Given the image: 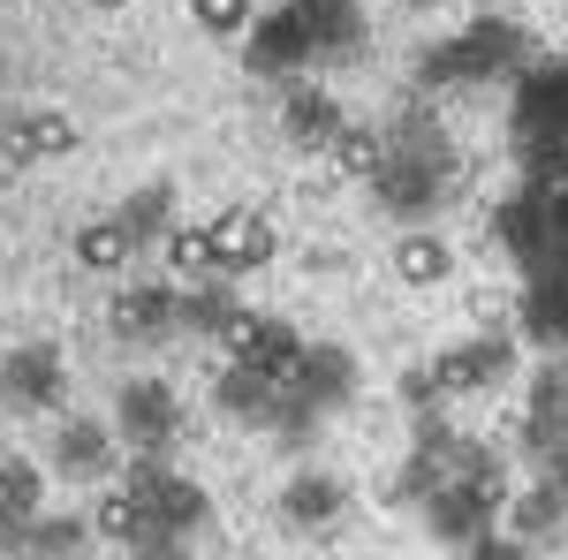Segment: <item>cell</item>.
Masks as SVG:
<instances>
[{
  "label": "cell",
  "instance_id": "ffe728a7",
  "mask_svg": "<svg viewBox=\"0 0 568 560\" xmlns=\"http://www.w3.org/2000/svg\"><path fill=\"white\" fill-rule=\"evenodd\" d=\"M91 538H106V546H144V538H152V508L136 500L130 485H106L99 508H91Z\"/></svg>",
  "mask_w": 568,
  "mask_h": 560
},
{
  "label": "cell",
  "instance_id": "277c9868",
  "mask_svg": "<svg viewBox=\"0 0 568 560\" xmlns=\"http://www.w3.org/2000/svg\"><path fill=\"white\" fill-rule=\"evenodd\" d=\"M114 417H122V431H130V447H144V455H175V431H182L175 387H160V379H130V387L114 394Z\"/></svg>",
  "mask_w": 568,
  "mask_h": 560
},
{
  "label": "cell",
  "instance_id": "f546056e",
  "mask_svg": "<svg viewBox=\"0 0 568 560\" xmlns=\"http://www.w3.org/2000/svg\"><path fill=\"white\" fill-rule=\"evenodd\" d=\"M168 265L182 281H205L213 273V251H205V227H168Z\"/></svg>",
  "mask_w": 568,
  "mask_h": 560
},
{
  "label": "cell",
  "instance_id": "5bb4252c",
  "mask_svg": "<svg viewBox=\"0 0 568 560\" xmlns=\"http://www.w3.org/2000/svg\"><path fill=\"white\" fill-rule=\"evenodd\" d=\"M235 364H251L258 379H273V387H288L296 379V364H304V334L296 326H273V318H251V334L227 348Z\"/></svg>",
  "mask_w": 568,
  "mask_h": 560
},
{
  "label": "cell",
  "instance_id": "7a4b0ae2",
  "mask_svg": "<svg viewBox=\"0 0 568 560\" xmlns=\"http://www.w3.org/2000/svg\"><path fill=\"white\" fill-rule=\"evenodd\" d=\"M508 69H524V31L516 23H500V16H478L463 39L433 45L425 61H417V84H485V77H508Z\"/></svg>",
  "mask_w": 568,
  "mask_h": 560
},
{
  "label": "cell",
  "instance_id": "7402d4cb",
  "mask_svg": "<svg viewBox=\"0 0 568 560\" xmlns=\"http://www.w3.org/2000/svg\"><path fill=\"white\" fill-rule=\"evenodd\" d=\"M130 258H136V235L122 227V220H91V227H77V265H91V273H122Z\"/></svg>",
  "mask_w": 568,
  "mask_h": 560
},
{
  "label": "cell",
  "instance_id": "4fadbf2b",
  "mask_svg": "<svg viewBox=\"0 0 568 560\" xmlns=\"http://www.w3.org/2000/svg\"><path fill=\"white\" fill-rule=\"evenodd\" d=\"M0 152H8V167H31V160H69L77 152V122L69 114H16L8 130H0Z\"/></svg>",
  "mask_w": 568,
  "mask_h": 560
},
{
  "label": "cell",
  "instance_id": "44dd1931",
  "mask_svg": "<svg viewBox=\"0 0 568 560\" xmlns=\"http://www.w3.org/2000/svg\"><path fill=\"white\" fill-rule=\"evenodd\" d=\"M394 273H402L409 288H439V281L455 273V251H447L439 235H425V227H409V235L394 243Z\"/></svg>",
  "mask_w": 568,
  "mask_h": 560
},
{
  "label": "cell",
  "instance_id": "ac0fdd59",
  "mask_svg": "<svg viewBox=\"0 0 568 560\" xmlns=\"http://www.w3.org/2000/svg\"><path fill=\"white\" fill-rule=\"evenodd\" d=\"M281 122H288V136H296V144L326 152V144H334V130H342V106H334V91H318V84H288Z\"/></svg>",
  "mask_w": 568,
  "mask_h": 560
},
{
  "label": "cell",
  "instance_id": "cb8c5ba5",
  "mask_svg": "<svg viewBox=\"0 0 568 560\" xmlns=\"http://www.w3.org/2000/svg\"><path fill=\"white\" fill-rule=\"evenodd\" d=\"M326 152H334V167L349 174V182H372V174H379V160H387V136L364 130V122H342Z\"/></svg>",
  "mask_w": 568,
  "mask_h": 560
},
{
  "label": "cell",
  "instance_id": "9c48e42d",
  "mask_svg": "<svg viewBox=\"0 0 568 560\" xmlns=\"http://www.w3.org/2000/svg\"><path fill=\"white\" fill-rule=\"evenodd\" d=\"M175 288H160V281H144V288H122V296L106 303V326H114V342H160V334H175L182 310H175Z\"/></svg>",
  "mask_w": 568,
  "mask_h": 560
},
{
  "label": "cell",
  "instance_id": "d590c367",
  "mask_svg": "<svg viewBox=\"0 0 568 560\" xmlns=\"http://www.w3.org/2000/svg\"><path fill=\"white\" fill-rule=\"evenodd\" d=\"M84 8H99V16H114V8H122V0H84Z\"/></svg>",
  "mask_w": 568,
  "mask_h": 560
},
{
  "label": "cell",
  "instance_id": "7c38bea8",
  "mask_svg": "<svg viewBox=\"0 0 568 560\" xmlns=\"http://www.w3.org/2000/svg\"><path fill=\"white\" fill-rule=\"evenodd\" d=\"M417 508H425V522H433L439 546H470V538H485V530H493V508H485L470 485H455V477H447V485H433Z\"/></svg>",
  "mask_w": 568,
  "mask_h": 560
},
{
  "label": "cell",
  "instance_id": "9a60e30c",
  "mask_svg": "<svg viewBox=\"0 0 568 560\" xmlns=\"http://www.w3.org/2000/svg\"><path fill=\"white\" fill-rule=\"evenodd\" d=\"M296 16H304V31H311V61H349L356 45H364L356 0H296Z\"/></svg>",
  "mask_w": 568,
  "mask_h": 560
},
{
  "label": "cell",
  "instance_id": "6da1fadb",
  "mask_svg": "<svg viewBox=\"0 0 568 560\" xmlns=\"http://www.w3.org/2000/svg\"><path fill=\"white\" fill-rule=\"evenodd\" d=\"M447 174H455V160H447V136L425 130V122H402V130L387 136V160H379V205H387L394 220H425L447 197Z\"/></svg>",
  "mask_w": 568,
  "mask_h": 560
},
{
  "label": "cell",
  "instance_id": "8fae6325",
  "mask_svg": "<svg viewBox=\"0 0 568 560\" xmlns=\"http://www.w3.org/2000/svg\"><path fill=\"white\" fill-rule=\"evenodd\" d=\"M568 136V61L554 69H524V91H516V136Z\"/></svg>",
  "mask_w": 568,
  "mask_h": 560
},
{
  "label": "cell",
  "instance_id": "603a6c76",
  "mask_svg": "<svg viewBox=\"0 0 568 560\" xmlns=\"http://www.w3.org/2000/svg\"><path fill=\"white\" fill-rule=\"evenodd\" d=\"M524 144V190H538V197H554V190H568V136H516Z\"/></svg>",
  "mask_w": 568,
  "mask_h": 560
},
{
  "label": "cell",
  "instance_id": "d6986e66",
  "mask_svg": "<svg viewBox=\"0 0 568 560\" xmlns=\"http://www.w3.org/2000/svg\"><path fill=\"white\" fill-rule=\"evenodd\" d=\"M500 516H508V538L538 546V538H554V530L568 522V500L554 492V485H524V492H508V500H500Z\"/></svg>",
  "mask_w": 568,
  "mask_h": 560
},
{
  "label": "cell",
  "instance_id": "74e56055",
  "mask_svg": "<svg viewBox=\"0 0 568 560\" xmlns=\"http://www.w3.org/2000/svg\"><path fill=\"white\" fill-rule=\"evenodd\" d=\"M561 348H568V326H561Z\"/></svg>",
  "mask_w": 568,
  "mask_h": 560
},
{
  "label": "cell",
  "instance_id": "e575fe53",
  "mask_svg": "<svg viewBox=\"0 0 568 560\" xmlns=\"http://www.w3.org/2000/svg\"><path fill=\"white\" fill-rule=\"evenodd\" d=\"M130 560H190V546H175V538H144Z\"/></svg>",
  "mask_w": 568,
  "mask_h": 560
},
{
  "label": "cell",
  "instance_id": "1f68e13d",
  "mask_svg": "<svg viewBox=\"0 0 568 560\" xmlns=\"http://www.w3.org/2000/svg\"><path fill=\"white\" fill-rule=\"evenodd\" d=\"M463 560H530V546H524V538H508V530H485V538L463 546Z\"/></svg>",
  "mask_w": 568,
  "mask_h": 560
},
{
  "label": "cell",
  "instance_id": "30bf717a",
  "mask_svg": "<svg viewBox=\"0 0 568 560\" xmlns=\"http://www.w3.org/2000/svg\"><path fill=\"white\" fill-rule=\"evenodd\" d=\"M53 470L69 477V485H99V477H114V431L91 425V417H69V425L53 431Z\"/></svg>",
  "mask_w": 568,
  "mask_h": 560
},
{
  "label": "cell",
  "instance_id": "2e32d148",
  "mask_svg": "<svg viewBox=\"0 0 568 560\" xmlns=\"http://www.w3.org/2000/svg\"><path fill=\"white\" fill-rule=\"evenodd\" d=\"M493 243H500L516 265L538 273V258H546V197H538V190H516V197L493 213Z\"/></svg>",
  "mask_w": 568,
  "mask_h": 560
},
{
  "label": "cell",
  "instance_id": "83f0119b",
  "mask_svg": "<svg viewBox=\"0 0 568 560\" xmlns=\"http://www.w3.org/2000/svg\"><path fill=\"white\" fill-rule=\"evenodd\" d=\"M281 508H288V522L318 530V522H334V516H342V485H334V477H296Z\"/></svg>",
  "mask_w": 568,
  "mask_h": 560
},
{
  "label": "cell",
  "instance_id": "ba28073f",
  "mask_svg": "<svg viewBox=\"0 0 568 560\" xmlns=\"http://www.w3.org/2000/svg\"><path fill=\"white\" fill-rule=\"evenodd\" d=\"M61 379H69L61 356L39 348V342L0 356V401H8V409H53V401H61Z\"/></svg>",
  "mask_w": 568,
  "mask_h": 560
},
{
  "label": "cell",
  "instance_id": "8d00e7d4",
  "mask_svg": "<svg viewBox=\"0 0 568 560\" xmlns=\"http://www.w3.org/2000/svg\"><path fill=\"white\" fill-rule=\"evenodd\" d=\"M409 8H439V0H409Z\"/></svg>",
  "mask_w": 568,
  "mask_h": 560
},
{
  "label": "cell",
  "instance_id": "d6a6232c",
  "mask_svg": "<svg viewBox=\"0 0 568 560\" xmlns=\"http://www.w3.org/2000/svg\"><path fill=\"white\" fill-rule=\"evenodd\" d=\"M538 485H554L568 500V439H554V447H538Z\"/></svg>",
  "mask_w": 568,
  "mask_h": 560
},
{
  "label": "cell",
  "instance_id": "3957f363",
  "mask_svg": "<svg viewBox=\"0 0 568 560\" xmlns=\"http://www.w3.org/2000/svg\"><path fill=\"white\" fill-rule=\"evenodd\" d=\"M425 371H433L439 401H447V394H493L508 371H516V342H508V334H478V342L447 348V356L425 364Z\"/></svg>",
  "mask_w": 568,
  "mask_h": 560
},
{
  "label": "cell",
  "instance_id": "d4e9b609",
  "mask_svg": "<svg viewBox=\"0 0 568 560\" xmlns=\"http://www.w3.org/2000/svg\"><path fill=\"white\" fill-rule=\"evenodd\" d=\"M114 220L130 227L136 251H144V243H160V235L175 227V190H168V182H152V190H136V197H130V205H122Z\"/></svg>",
  "mask_w": 568,
  "mask_h": 560
},
{
  "label": "cell",
  "instance_id": "5b68a950",
  "mask_svg": "<svg viewBox=\"0 0 568 560\" xmlns=\"http://www.w3.org/2000/svg\"><path fill=\"white\" fill-rule=\"evenodd\" d=\"M205 251H213V273H251V265H265L273 251H281V235H273V220L265 213H220L213 227H205Z\"/></svg>",
  "mask_w": 568,
  "mask_h": 560
},
{
  "label": "cell",
  "instance_id": "4316f807",
  "mask_svg": "<svg viewBox=\"0 0 568 560\" xmlns=\"http://www.w3.org/2000/svg\"><path fill=\"white\" fill-rule=\"evenodd\" d=\"M220 409H227V417H258L265 425V409H273V379H258V371H251V364H227V371H220Z\"/></svg>",
  "mask_w": 568,
  "mask_h": 560
},
{
  "label": "cell",
  "instance_id": "f1b7e54d",
  "mask_svg": "<svg viewBox=\"0 0 568 560\" xmlns=\"http://www.w3.org/2000/svg\"><path fill=\"white\" fill-rule=\"evenodd\" d=\"M175 310H182V326H190V334H220V326H227V310H235V288H227V273H220V281H197V288H190Z\"/></svg>",
  "mask_w": 568,
  "mask_h": 560
},
{
  "label": "cell",
  "instance_id": "836d02e7",
  "mask_svg": "<svg viewBox=\"0 0 568 560\" xmlns=\"http://www.w3.org/2000/svg\"><path fill=\"white\" fill-rule=\"evenodd\" d=\"M402 401H409V409H425V401H439V387H433V371H425V364H417V371L402 379Z\"/></svg>",
  "mask_w": 568,
  "mask_h": 560
},
{
  "label": "cell",
  "instance_id": "4dcf8cb0",
  "mask_svg": "<svg viewBox=\"0 0 568 560\" xmlns=\"http://www.w3.org/2000/svg\"><path fill=\"white\" fill-rule=\"evenodd\" d=\"M190 16H197L213 39H235V31H251V23H258V8H251V0H190Z\"/></svg>",
  "mask_w": 568,
  "mask_h": 560
},
{
  "label": "cell",
  "instance_id": "484cf974",
  "mask_svg": "<svg viewBox=\"0 0 568 560\" xmlns=\"http://www.w3.org/2000/svg\"><path fill=\"white\" fill-rule=\"evenodd\" d=\"M39 508H45V477L23 455H8L0 462V522H31Z\"/></svg>",
  "mask_w": 568,
  "mask_h": 560
},
{
  "label": "cell",
  "instance_id": "52a82bcc",
  "mask_svg": "<svg viewBox=\"0 0 568 560\" xmlns=\"http://www.w3.org/2000/svg\"><path fill=\"white\" fill-rule=\"evenodd\" d=\"M288 394L304 401L311 417H326V409H342V401L356 394V356H349V348H334V342L304 348V364H296V379H288Z\"/></svg>",
  "mask_w": 568,
  "mask_h": 560
},
{
  "label": "cell",
  "instance_id": "e0dca14e",
  "mask_svg": "<svg viewBox=\"0 0 568 560\" xmlns=\"http://www.w3.org/2000/svg\"><path fill=\"white\" fill-rule=\"evenodd\" d=\"M554 439H568V371H561V364H546V371H538L530 409H524V447H530V455H538V447H554Z\"/></svg>",
  "mask_w": 568,
  "mask_h": 560
},
{
  "label": "cell",
  "instance_id": "8992f818",
  "mask_svg": "<svg viewBox=\"0 0 568 560\" xmlns=\"http://www.w3.org/2000/svg\"><path fill=\"white\" fill-rule=\"evenodd\" d=\"M243 61H251V77H288V69H304L311 61V31L296 8H273V16H258L251 31H243Z\"/></svg>",
  "mask_w": 568,
  "mask_h": 560
}]
</instances>
